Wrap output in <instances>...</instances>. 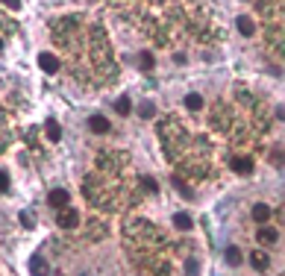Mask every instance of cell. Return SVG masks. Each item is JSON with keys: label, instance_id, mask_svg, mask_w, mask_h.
I'll list each match as a JSON object with an SVG mask.
<instances>
[{"label": "cell", "instance_id": "obj_1", "mask_svg": "<svg viewBox=\"0 0 285 276\" xmlns=\"http://www.w3.org/2000/svg\"><path fill=\"white\" fill-rule=\"evenodd\" d=\"M68 200H71V194H68L65 188H53V191H50V197H47V203H50L53 209H59V212H65V209H68Z\"/></svg>", "mask_w": 285, "mask_h": 276}, {"label": "cell", "instance_id": "obj_2", "mask_svg": "<svg viewBox=\"0 0 285 276\" xmlns=\"http://www.w3.org/2000/svg\"><path fill=\"white\" fill-rule=\"evenodd\" d=\"M56 224H59V226H65V229H74V226L79 224V215H77V209H65V212H59Z\"/></svg>", "mask_w": 285, "mask_h": 276}, {"label": "cell", "instance_id": "obj_3", "mask_svg": "<svg viewBox=\"0 0 285 276\" xmlns=\"http://www.w3.org/2000/svg\"><path fill=\"white\" fill-rule=\"evenodd\" d=\"M38 65H41V71H47V74H56V71H59V59H56L53 53H41V56H38Z\"/></svg>", "mask_w": 285, "mask_h": 276}, {"label": "cell", "instance_id": "obj_4", "mask_svg": "<svg viewBox=\"0 0 285 276\" xmlns=\"http://www.w3.org/2000/svg\"><path fill=\"white\" fill-rule=\"evenodd\" d=\"M233 171L235 174H250L253 171V159L250 156H235L233 159Z\"/></svg>", "mask_w": 285, "mask_h": 276}, {"label": "cell", "instance_id": "obj_5", "mask_svg": "<svg viewBox=\"0 0 285 276\" xmlns=\"http://www.w3.org/2000/svg\"><path fill=\"white\" fill-rule=\"evenodd\" d=\"M88 129H91V132H109V121H106L103 115H91V118H88Z\"/></svg>", "mask_w": 285, "mask_h": 276}, {"label": "cell", "instance_id": "obj_6", "mask_svg": "<svg viewBox=\"0 0 285 276\" xmlns=\"http://www.w3.org/2000/svg\"><path fill=\"white\" fill-rule=\"evenodd\" d=\"M256 238H259V241H262V244H274V241H277V238H280V232H277V229H274V226H262V229H259V232H256Z\"/></svg>", "mask_w": 285, "mask_h": 276}, {"label": "cell", "instance_id": "obj_7", "mask_svg": "<svg viewBox=\"0 0 285 276\" xmlns=\"http://www.w3.org/2000/svg\"><path fill=\"white\" fill-rule=\"evenodd\" d=\"M29 274L32 276H47V265H44L41 256H32V259H29Z\"/></svg>", "mask_w": 285, "mask_h": 276}, {"label": "cell", "instance_id": "obj_8", "mask_svg": "<svg viewBox=\"0 0 285 276\" xmlns=\"http://www.w3.org/2000/svg\"><path fill=\"white\" fill-rule=\"evenodd\" d=\"M250 262H253V268H256V271H265V268L271 265V259H268V253H262V250H253V256H250Z\"/></svg>", "mask_w": 285, "mask_h": 276}, {"label": "cell", "instance_id": "obj_9", "mask_svg": "<svg viewBox=\"0 0 285 276\" xmlns=\"http://www.w3.org/2000/svg\"><path fill=\"white\" fill-rule=\"evenodd\" d=\"M268 218H271V209H268L265 203H256V206H253V221H256V224H265Z\"/></svg>", "mask_w": 285, "mask_h": 276}, {"label": "cell", "instance_id": "obj_10", "mask_svg": "<svg viewBox=\"0 0 285 276\" xmlns=\"http://www.w3.org/2000/svg\"><path fill=\"white\" fill-rule=\"evenodd\" d=\"M174 226H177V229H182V232H185V229H191V226H194V224H191V218H188V215H185V212H177V215H174Z\"/></svg>", "mask_w": 285, "mask_h": 276}, {"label": "cell", "instance_id": "obj_11", "mask_svg": "<svg viewBox=\"0 0 285 276\" xmlns=\"http://www.w3.org/2000/svg\"><path fill=\"white\" fill-rule=\"evenodd\" d=\"M44 129H47V138H50V141H59V138H62V129H59V124H56L53 118L44 124Z\"/></svg>", "mask_w": 285, "mask_h": 276}, {"label": "cell", "instance_id": "obj_12", "mask_svg": "<svg viewBox=\"0 0 285 276\" xmlns=\"http://www.w3.org/2000/svg\"><path fill=\"white\" fill-rule=\"evenodd\" d=\"M238 29H241L244 35H253V32H256V24H253L247 15H241V18H238Z\"/></svg>", "mask_w": 285, "mask_h": 276}, {"label": "cell", "instance_id": "obj_13", "mask_svg": "<svg viewBox=\"0 0 285 276\" xmlns=\"http://www.w3.org/2000/svg\"><path fill=\"white\" fill-rule=\"evenodd\" d=\"M138 115H141V118H144V121H147V118H153V115H156V106H153V103H150V100H144V103H141V106H138Z\"/></svg>", "mask_w": 285, "mask_h": 276}, {"label": "cell", "instance_id": "obj_14", "mask_svg": "<svg viewBox=\"0 0 285 276\" xmlns=\"http://www.w3.org/2000/svg\"><path fill=\"white\" fill-rule=\"evenodd\" d=\"M227 262H230L233 268L241 265V253H238V247H227Z\"/></svg>", "mask_w": 285, "mask_h": 276}, {"label": "cell", "instance_id": "obj_15", "mask_svg": "<svg viewBox=\"0 0 285 276\" xmlns=\"http://www.w3.org/2000/svg\"><path fill=\"white\" fill-rule=\"evenodd\" d=\"M185 109H203V97L200 94H188L185 97Z\"/></svg>", "mask_w": 285, "mask_h": 276}, {"label": "cell", "instance_id": "obj_16", "mask_svg": "<svg viewBox=\"0 0 285 276\" xmlns=\"http://www.w3.org/2000/svg\"><path fill=\"white\" fill-rule=\"evenodd\" d=\"M115 112L118 115H130V97H118L115 100Z\"/></svg>", "mask_w": 285, "mask_h": 276}, {"label": "cell", "instance_id": "obj_17", "mask_svg": "<svg viewBox=\"0 0 285 276\" xmlns=\"http://www.w3.org/2000/svg\"><path fill=\"white\" fill-rule=\"evenodd\" d=\"M174 185H177V188H180V194H182V197H185V200H191V197H194V188H188V185H185V182H182V179H174Z\"/></svg>", "mask_w": 285, "mask_h": 276}, {"label": "cell", "instance_id": "obj_18", "mask_svg": "<svg viewBox=\"0 0 285 276\" xmlns=\"http://www.w3.org/2000/svg\"><path fill=\"white\" fill-rule=\"evenodd\" d=\"M21 224H24V226H32V224H35V215H32V212H21Z\"/></svg>", "mask_w": 285, "mask_h": 276}, {"label": "cell", "instance_id": "obj_19", "mask_svg": "<svg viewBox=\"0 0 285 276\" xmlns=\"http://www.w3.org/2000/svg\"><path fill=\"white\" fill-rule=\"evenodd\" d=\"M185 271H188V276H200V274H197V271H200V265H197V262H188V265H185Z\"/></svg>", "mask_w": 285, "mask_h": 276}, {"label": "cell", "instance_id": "obj_20", "mask_svg": "<svg viewBox=\"0 0 285 276\" xmlns=\"http://www.w3.org/2000/svg\"><path fill=\"white\" fill-rule=\"evenodd\" d=\"M141 65L150 71V68H153V56H150V53H141Z\"/></svg>", "mask_w": 285, "mask_h": 276}, {"label": "cell", "instance_id": "obj_21", "mask_svg": "<svg viewBox=\"0 0 285 276\" xmlns=\"http://www.w3.org/2000/svg\"><path fill=\"white\" fill-rule=\"evenodd\" d=\"M6 188H9V176L0 171V191H6Z\"/></svg>", "mask_w": 285, "mask_h": 276}, {"label": "cell", "instance_id": "obj_22", "mask_svg": "<svg viewBox=\"0 0 285 276\" xmlns=\"http://www.w3.org/2000/svg\"><path fill=\"white\" fill-rule=\"evenodd\" d=\"M285 159H283V150H274V165H283Z\"/></svg>", "mask_w": 285, "mask_h": 276}, {"label": "cell", "instance_id": "obj_23", "mask_svg": "<svg viewBox=\"0 0 285 276\" xmlns=\"http://www.w3.org/2000/svg\"><path fill=\"white\" fill-rule=\"evenodd\" d=\"M144 188H147V191H156V188H159V185H156V182H153V179H144Z\"/></svg>", "mask_w": 285, "mask_h": 276}, {"label": "cell", "instance_id": "obj_24", "mask_svg": "<svg viewBox=\"0 0 285 276\" xmlns=\"http://www.w3.org/2000/svg\"><path fill=\"white\" fill-rule=\"evenodd\" d=\"M0 47H3V41H0Z\"/></svg>", "mask_w": 285, "mask_h": 276}]
</instances>
